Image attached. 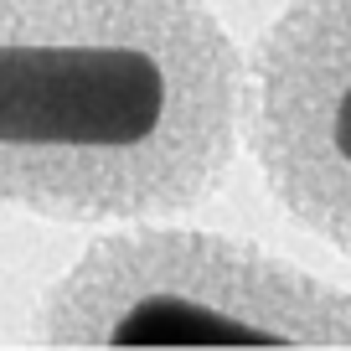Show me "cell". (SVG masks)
Masks as SVG:
<instances>
[{"mask_svg": "<svg viewBox=\"0 0 351 351\" xmlns=\"http://www.w3.org/2000/svg\"><path fill=\"white\" fill-rule=\"evenodd\" d=\"M248 150V52L207 0H0V217H181Z\"/></svg>", "mask_w": 351, "mask_h": 351, "instance_id": "6da1fadb", "label": "cell"}, {"mask_svg": "<svg viewBox=\"0 0 351 351\" xmlns=\"http://www.w3.org/2000/svg\"><path fill=\"white\" fill-rule=\"evenodd\" d=\"M52 351L119 346H310L351 351V285L253 238L171 217L93 238L32 310Z\"/></svg>", "mask_w": 351, "mask_h": 351, "instance_id": "7a4b0ae2", "label": "cell"}, {"mask_svg": "<svg viewBox=\"0 0 351 351\" xmlns=\"http://www.w3.org/2000/svg\"><path fill=\"white\" fill-rule=\"evenodd\" d=\"M248 155L274 207L351 258V0H285L248 47Z\"/></svg>", "mask_w": 351, "mask_h": 351, "instance_id": "3957f363", "label": "cell"}]
</instances>
